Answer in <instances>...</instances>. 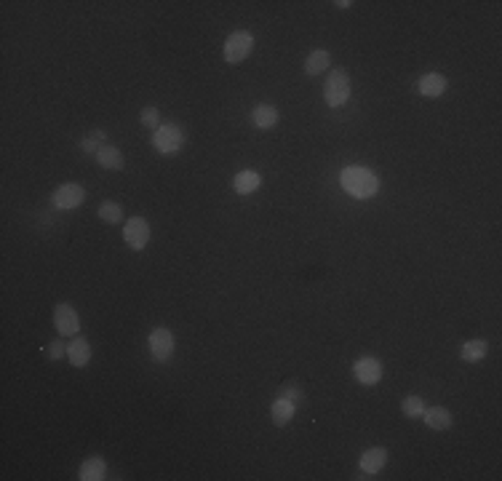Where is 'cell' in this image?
<instances>
[{
	"label": "cell",
	"instance_id": "obj_9",
	"mask_svg": "<svg viewBox=\"0 0 502 481\" xmlns=\"http://www.w3.org/2000/svg\"><path fill=\"white\" fill-rule=\"evenodd\" d=\"M53 327H56L59 334H65V337H75L78 329H81V318H78L75 308L67 305V302H59V305L53 308Z\"/></svg>",
	"mask_w": 502,
	"mask_h": 481
},
{
	"label": "cell",
	"instance_id": "obj_21",
	"mask_svg": "<svg viewBox=\"0 0 502 481\" xmlns=\"http://www.w3.org/2000/svg\"><path fill=\"white\" fill-rule=\"evenodd\" d=\"M425 401H422V396H406L403 398V404H401V412L406 414L409 420H419L422 414H425Z\"/></svg>",
	"mask_w": 502,
	"mask_h": 481
},
{
	"label": "cell",
	"instance_id": "obj_26",
	"mask_svg": "<svg viewBox=\"0 0 502 481\" xmlns=\"http://www.w3.org/2000/svg\"><path fill=\"white\" fill-rule=\"evenodd\" d=\"M281 396H283V398H289V401H299V398H302V391H299V385H292V382H289V385H283V391H281Z\"/></svg>",
	"mask_w": 502,
	"mask_h": 481
},
{
	"label": "cell",
	"instance_id": "obj_10",
	"mask_svg": "<svg viewBox=\"0 0 502 481\" xmlns=\"http://www.w3.org/2000/svg\"><path fill=\"white\" fill-rule=\"evenodd\" d=\"M446 88H449V81H446L441 72H425V75L417 81V91H419L422 97H428V99L441 97Z\"/></svg>",
	"mask_w": 502,
	"mask_h": 481
},
{
	"label": "cell",
	"instance_id": "obj_15",
	"mask_svg": "<svg viewBox=\"0 0 502 481\" xmlns=\"http://www.w3.org/2000/svg\"><path fill=\"white\" fill-rule=\"evenodd\" d=\"M262 185V177L254 169H246V172H238L235 174V179H233V188L238 195H251V193H257Z\"/></svg>",
	"mask_w": 502,
	"mask_h": 481
},
{
	"label": "cell",
	"instance_id": "obj_3",
	"mask_svg": "<svg viewBox=\"0 0 502 481\" xmlns=\"http://www.w3.org/2000/svg\"><path fill=\"white\" fill-rule=\"evenodd\" d=\"M324 97H326V104L329 107H342V104L350 99V75H347L342 67L331 70L326 83H324Z\"/></svg>",
	"mask_w": 502,
	"mask_h": 481
},
{
	"label": "cell",
	"instance_id": "obj_27",
	"mask_svg": "<svg viewBox=\"0 0 502 481\" xmlns=\"http://www.w3.org/2000/svg\"><path fill=\"white\" fill-rule=\"evenodd\" d=\"M334 6H337V8H350V6H353V3H350V0H337V3H334Z\"/></svg>",
	"mask_w": 502,
	"mask_h": 481
},
{
	"label": "cell",
	"instance_id": "obj_22",
	"mask_svg": "<svg viewBox=\"0 0 502 481\" xmlns=\"http://www.w3.org/2000/svg\"><path fill=\"white\" fill-rule=\"evenodd\" d=\"M99 220L107 225L123 222V206L121 204H115V201H104L102 206H99Z\"/></svg>",
	"mask_w": 502,
	"mask_h": 481
},
{
	"label": "cell",
	"instance_id": "obj_11",
	"mask_svg": "<svg viewBox=\"0 0 502 481\" xmlns=\"http://www.w3.org/2000/svg\"><path fill=\"white\" fill-rule=\"evenodd\" d=\"M67 359L72 366H78V369H83L88 366V361H91V343H88L86 337H72L67 343Z\"/></svg>",
	"mask_w": 502,
	"mask_h": 481
},
{
	"label": "cell",
	"instance_id": "obj_23",
	"mask_svg": "<svg viewBox=\"0 0 502 481\" xmlns=\"http://www.w3.org/2000/svg\"><path fill=\"white\" fill-rule=\"evenodd\" d=\"M104 137H107V134H104V131H99V129H97V131H91V134H88V137L81 142V150H83V153H88V155H97L104 147Z\"/></svg>",
	"mask_w": 502,
	"mask_h": 481
},
{
	"label": "cell",
	"instance_id": "obj_5",
	"mask_svg": "<svg viewBox=\"0 0 502 481\" xmlns=\"http://www.w3.org/2000/svg\"><path fill=\"white\" fill-rule=\"evenodd\" d=\"M51 201L56 209L72 211V209H78L86 201V190H83V185H78V182H65V185H59V188L51 193Z\"/></svg>",
	"mask_w": 502,
	"mask_h": 481
},
{
	"label": "cell",
	"instance_id": "obj_6",
	"mask_svg": "<svg viewBox=\"0 0 502 481\" xmlns=\"http://www.w3.org/2000/svg\"><path fill=\"white\" fill-rule=\"evenodd\" d=\"M123 238H126V243H128L131 249L142 252V249L150 243V225H147V220H144V217L126 220V225H123Z\"/></svg>",
	"mask_w": 502,
	"mask_h": 481
},
{
	"label": "cell",
	"instance_id": "obj_24",
	"mask_svg": "<svg viewBox=\"0 0 502 481\" xmlns=\"http://www.w3.org/2000/svg\"><path fill=\"white\" fill-rule=\"evenodd\" d=\"M139 120H142L144 129H153V131H156L158 126H160V113H158V107H144L142 115H139Z\"/></svg>",
	"mask_w": 502,
	"mask_h": 481
},
{
	"label": "cell",
	"instance_id": "obj_12",
	"mask_svg": "<svg viewBox=\"0 0 502 481\" xmlns=\"http://www.w3.org/2000/svg\"><path fill=\"white\" fill-rule=\"evenodd\" d=\"M294 414H296V404L289 401V398H283V396H278L276 401H273V407H270V420H273V425H278V428L289 425V423L294 420Z\"/></svg>",
	"mask_w": 502,
	"mask_h": 481
},
{
	"label": "cell",
	"instance_id": "obj_14",
	"mask_svg": "<svg viewBox=\"0 0 502 481\" xmlns=\"http://www.w3.org/2000/svg\"><path fill=\"white\" fill-rule=\"evenodd\" d=\"M78 479L81 481H102L107 479V463L102 457H88L78 468Z\"/></svg>",
	"mask_w": 502,
	"mask_h": 481
},
{
	"label": "cell",
	"instance_id": "obj_13",
	"mask_svg": "<svg viewBox=\"0 0 502 481\" xmlns=\"http://www.w3.org/2000/svg\"><path fill=\"white\" fill-rule=\"evenodd\" d=\"M385 463H387V449L385 447H371V449H366L364 455H361V471L364 473H380L382 468H385Z\"/></svg>",
	"mask_w": 502,
	"mask_h": 481
},
{
	"label": "cell",
	"instance_id": "obj_19",
	"mask_svg": "<svg viewBox=\"0 0 502 481\" xmlns=\"http://www.w3.org/2000/svg\"><path fill=\"white\" fill-rule=\"evenodd\" d=\"M331 65V54L326 51V49H315V51L305 59V72L310 75V78H315V75H321L324 70H329Z\"/></svg>",
	"mask_w": 502,
	"mask_h": 481
},
{
	"label": "cell",
	"instance_id": "obj_2",
	"mask_svg": "<svg viewBox=\"0 0 502 481\" xmlns=\"http://www.w3.org/2000/svg\"><path fill=\"white\" fill-rule=\"evenodd\" d=\"M251 51H254V35L251 33H246V30H235V33L227 35L225 49H222L227 65H241L243 59H249V56H251Z\"/></svg>",
	"mask_w": 502,
	"mask_h": 481
},
{
	"label": "cell",
	"instance_id": "obj_18",
	"mask_svg": "<svg viewBox=\"0 0 502 481\" xmlns=\"http://www.w3.org/2000/svg\"><path fill=\"white\" fill-rule=\"evenodd\" d=\"M486 353H489L486 340H468L460 348V359L465 361V364H478V361L486 359Z\"/></svg>",
	"mask_w": 502,
	"mask_h": 481
},
{
	"label": "cell",
	"instance_id": "obj_4",
	"mask_svg": "<svg viewBox=\"0 0 502 481\" xmlns=\"http://www.w3.org/2000/svg\"><path fill=\"white\" fill-rule=\"evenodd\" d=\"M153 145L160 155H174L182 150L185 145V131L176 123H160L153 134Z\"/></svg>",
	"mask_w": 502,
	"mask_h": 481
},
{
	"label": "cell",
	"instance_id": "obj_16",
	"mask_svg": "<svg viewBox=\"0 0 502 481\" xmlns=\"http://www.w3.org/2000/svg\"><path fill=\"white\" fill-rule=\"evenodd\" d=\"M94 158H97V163H99L102 169H110V172H118V169L126 166V158H123V153L118 150V147H112V145H104L102 150L94 155Z\"/></svg>",
	"mask_w": 502,
	"mask_h": 481
},
{
	"label": "cell",
	"instance_id": "obj_7",
	"mask_svg": "<svg viewBox=\"0 0 502 481\" xmlns=\"http://www.w3.org/2000/svg\"><path fill=\"white\" fill-rule=\"evenodd\" d=\"M147 345H150V353H153V359L156 361H169L174 356L176 340H174V334L166 327H158L150 332Z\"/></svg>",
	"mask_w": 502,
	"mask_h": 481
},
{
	"label": "cell",
	"instance_id": "obj_25",
	"mask_svg": "<svg viewBox=\"0 0 502 481\" xmlns=\"http://www.w3.org/2000/svg\"><path fill=\"white\" fill-rule=\"evenodd\" d=\"M46 356L51 361H59L62 356H67V345L62 343V340H53V343H49V348H46Z\"/></svg>",
	"mask_w": 502,
	"mask_h": 481
},
{
	"label": "cell",
	"instance_id": "obj_17",
	"mask_svg": "<svg viewBox=\"0 0 502 481\" xmlns=\"http://www.w3.org/2000/svg\"><path fill=\"white\" fill-rule=\"evenodd\" d=\"M425 425L430 430H449L451 428V412L444 407H433V409H425L422 414Z\"/></svg>",
	"mask_w": 502,
	"mask_h": 481
},
{
	"label": "cell",
	"instance_id": "obj_8",
	"mask_svg": "<svg viewBox=\"0 0 502 481\" xmlns=\"http://www.w3.org/2000/svg\"><path fill=\"white\" fill-rule=\"evenodd\" d=\"M382 375H385L382 361L374 359V356H364V359H358L353 364V377L358 380L361 385H377Z\"/></svg>",
	"mask_w": 502,
	"mask_h": 481
},
{
	"label": "cell",
	"instance_id": "obj_20",
	"mask_svg": "<svg viewBox=\"0 0 502 481\" xmlns=\"http://www.w3.org/2000/svg\"><path fill=\"white\" fill-rule=\"evenodd\" d=\"M251 120H254L257 129H273L278 123V110L273 104H257L251 110Z\"/></svg>",
	"mask_w": 502,
	"mask_h": 481
},
{
	"label": "cell",
	"instance_id": "obj_1",
	"mask_svg": "<svg viewBox=\"0 0 502 481\" xmlns=\"http://www.w3.org/2000/svg\"><path fill=\"white\" fill-rule=\"evenodd\" d=\"M340 182H342V188L353 195V198H371L377 190H380V177L371 172V169H366V166H347L342 169L340 174Z\"/></svg>",
	"mask_w": 502,
	"mask_h": 481
}]
</instances>
